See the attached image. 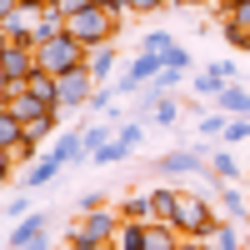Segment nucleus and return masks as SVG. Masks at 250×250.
Wrapping results in <instances>:
<instances>
[{
	"mask_svg": "<svg viewBox=\"0 0 250 250\" xmlns=\"http://www.w3.org/2000/svg\"><path fill=\"white\" fill-rule=\"evenodd\" d=\"M65 35H75L85 50H95V45H110V40L120 35V20L100 5H85V10H75V15H65Z\"/></svg>",
	"mask_w": 250,
	"mask_h": 250,
	"instance_id": "1",
	"label": "nucleus"
},
{
	"mask_svg": "<svg viewBox=\"0 0 250 250\" xmlns=\"http://www.w3.org/2000/svg\"><path fill=\"white\" fill-rule=\"evenodd\" d=\"M170 225L185 235V240H210V230L220 225V215H215V205H210V195H190V190H180V200H175V215H170Z\"/></svg>",
	"mask_w": 250,
	"mask_h": 250,
	"instance_id": "2",
	"label": "nucleus"
},
{
	"mask_svg": "<svg viewBox=\"0 0 250 250\" xmlns=\"http://www.w3.org/2000/svg\"><path fill=\"white\" fill-rule=\"evenodd\" d=\"M5 110L20 115V120H25V130L40 135V140H45V135H60V110L45 105V100H35L30 90H10V95H5Z\"/></svg>",
	"mask_w": 250,
	"mask_h": 250,
	"instance_id": "3",
	"label": "nucleus"
},
{
	"mask_svg": "<svg viewBox=\"0 0 250 250\" xmlns=\"http://www.w3.org/2000/svg\"><path fill=\"white\" fill-rule=\"evenodd\" d=\"M35 50H40V70H50V75H70V70L85 65V55H90L75 35H55V40H45V45H35Z\"/></svg>",
	"mask_w": 250,
	"mask_h": 250,
	"instance_id": "4",
	"label": "nucleus"
},
{
	"mask_svg": "<svg viewBox=\"0 0 250 250\" xmlns=\"http://www.w3.org/2000/svg\"><path fill=\"white\" fill-rule=\"evenodd\" d=\"M40 70V50L35 45H5V60H0V95L25 90V80Z\"/></svg>",
	"mask_w": 250,
	"mask_h": 250,
	"instance_id": "5",
	"label": "nucleus"
},
{
	"mask_svg": "<svg viewBox=\"0 0 250 250\" xmlns=\"http://www.w3.org/2000/svg\"><path fill=\"white\" fill-rule=\"evenodd\" d=\"M60 80V110H85L90 105V95H95V85L100 80L80 65V70H70V75H55Z\"/></svg>",
	"mask_w": 250,
	"mask_h": 250,
	"instance_id": "6",
	"label": "nucleus"
},
{
	"mask_svg": "<svg viewBox=\"0 0 250 250\" xmlns=\"http://www.w3.org/2000/svg\"><path fill=\"white\" fill-rule=\"evenodd\" d=\"M155 170H160L165 180H180V175H205V170H210V160H205L195 145H190V150L180 145V150H165V155L155 160Z\"/></svg>",
	"mask_w": 250,
	"mask_h": 250,
	"instance_id": "7",
	"label": "nucleus"
},
{
	"mask_svg": "<svg viewBox=\"0 0 250 250\" xmlns=\"http://www.w3.org/2000/svg\"><path fill=\"white\" fill-rule=\"evenodd\" d=\"M120 225H125V220H120V210H115V205H95V210H85V215H80V225H75V230H80V235H90V240H105V245H110V240L120 235Z\"/></svg>",
	"mask_w": 250,
	"mask_h": 250,
	"instance_id": "8",
	"label": "nucleus"
},
{
	"mask_svg": "<svg viewBox=\"0 0 250 250\" xmlns=\"http://www.w3.org/2000/svg\"><path fill=\"white\" fill-rule=\"evenodd\" d=\"M35 155H40V135L25 130V140H15V145H5V150H0V170H5V175H20Z\"/></svg>",
	"mask_w": 250,
	"mask_h": 250,
	"instance_id": "9",
	"label": "nucleus"
},
{
	"mask_svg": "<svg viewBox=\"0 0 250 250\" xmlns=\"http://www.w3.org/2000/svg\"><path fill=\"white\" fill-rule=\"evenodd\" d=\"M60 170H65V160H60L55 150H45V155H35L25 170H20V180H25V190H40V185H50Z\"/></svg>",
	"mask_w": 250,
	"mask_h": 250,
	"instance_id": "10",
	"label": "nucleus"
},
{
	"mask_svg": "<svg viewBox=\"0 0 250 250\" xmlns=\"http://www.w3.org/2000/svg\"><path fill=\"white\" fill-rule=\"evenodd\" d=\"M55 35H65V10H55V5H45L35 15V30H30V45H45V40H55Z\"/></svg>",
	"mask_w": 250,
	"mask_h": 250,
	"instance_id": "11",
	"label": "nucleus"
},
{
	"mask_svg": "<svg viewBox=\"0 0 250 250\" xmlns=\"http://www.w3.org/2000/svg\"><path fill=\"white\" fill-rule=\"evenodd\" d=\"M50 150H55L60 160H65V165H85V160H90V150H85V135H80V130H60Z\"/></svg>",
	"mask_w": 250,
	"mask_h": 250,
	"instance_id": "12",
	"label": "nucleus"
},
{
	"mask_svg": "<svg viewBox=\"0 0 250 250\" xmlns=\"http://www.w3.org/2000/svg\"><path fill=\"white\" fill-rule=\"evenodd\" d=\"M115 210H120V220H145L150 225L155 220V200H150V190H135V195H125Z\"/></svg>",
	"mask_w": 250,
	"mask_h": 250,
	"instance_id": "13",
	"label": "nucleus"
},
{
	"mask_svg": "<svg viewBox=\"0 0 250 250\" xmlns=\"http://www.w3.org/2000/svg\"><path fill=\"white\" fill-rule=\"evenodd\" d=\"M160 70H165V55H155V50H140V55L130 60V65H125V75H130L135 85H145V80H155Z\"/></svg>",
	"mask_w": 250,
	"mask_h": 250,
	"instance_id": "14",
	"label": "nucleus"
},
{
	"mask_svg": "<svg viewBox=\"0 0 250 250\" xmlns=\"http://www.w3.org/2000/svg\"><path fill=\"white\" fill-rule=\"evenodd\" d=\"M35 235H45V215H25V220H15V230L5 235V250H25Z\"/></svg>",
	"mask_w": 250,
	"mask_h": 250,
	"instance_id": "15",
	"label": "nucleus"
},
{
	"mask_svg": "<svg viewBox=\"0 0 250 250\" xmlns=\"http://www.w3.org/2000/svg\"><path fill=\"white\" fill-rule=\"evenodd\" d=\"M215 200L225 205V215H230V220H250V200L235 190L230 180H220V185H215Z\"/></svg>",
	"mask_w": 250,
	"mask_h": 250,
	"instance_id": "16",
	"label": "nucleus"
},
{
	"mask_svg": "<svg viewBox=\"0 0 250 250\" xmlns=\"http://www.w3.org/2000/svg\"><path fill=\"white\" fill-rule=\"evenodd\" d=\"M25 90H30L35 100H45V105H55V110H60V80H55L50 70H35V75L25 80Z\"/></svg>",
	"mask_w": 250,
	"mask_h": 250,
	"instance_id": "17",
	"label": "nucleus"
},
{
	"mask_svg": "<svg viewBox=\"0 0 250 250\" xmlns=\"http://www.w3.org/2000/svg\"><path fill=\"white\" fill-rule=\"evenodd\" d=\"M115 60H120V50H115V40H110V45H95V50L85 55V70H90L95 80H110V70H115Z\"/></svg>",
	"mask_w": 250,
	"mask_h": 250,
	"instance_id": "18",
	"label": "nucleus"
},
{
	"mask_svg": "<svg viewBox=\"0 0 250 250\" xmlns=\"http://www.w3.org/2000/svg\"><path fill=\"white\" fill-rule=\"evenodd\" d=\"M215 105H220V115H250V90H240L230 80V85L215 95Z\"/></svg>",
	"mask_w": 250,
	"mask_h": 250,
	"instance_id": "19",
	"label": "nucleus"
},
{
	"mask_svg": "<svg viewBox=\"0 0 250 250\" xmlns=\"http://www.w3.org/2000/svg\"><path fill=\"white\" fill-rule=\"evenodd\" d=\"M115 130H120V120H100V125H85V130H80V135H85V150L95 155L100 145H110V140H115ZM85 165H90V160H85Z\"/></svg>",
	"mask_w": 250,
	"mask_h": 250,
	"instance_id": "20",
	"label": "nucleus"
},
{
	"mask_svg": "<svg viewBox=\"0 0 250 250\" xmlns=\"http://www.w3.org/2000/svg\"><path fill=\"white\" fill-rule=\"evenodd\" d=\"M210 175H215V180H230V185L240 180V160L230 155V145H220V150L210 155Z\"/></svg>",
	"mask_w": 250,
	"mask_h": 250,
	"instance_id": "21",
	"label": "nucleus"
},
{
	"mask_svg": "<svg viewBox=\"0 0 250 250\" xmlns=\"http://www.w3.org/2000/svg\"><path fill=\"white\" fill-rule=\"evenodd\" d=\"M145 235H150V225H145V220H125L120 235H115V250H145Z\"/></svg>",
	"mask_w": 250,
	"mask_h": 250,
	"instance_id": "22",
	"label": "nucleus"
},
{
	"mask_svg": "<svg viewBox=\"0 0 250 250\" xmlns=\"http://www.w3.org/2000/svg\"><path fill=\"white\" fill-rule=\"evenodd\" d=\"M180 245V230L165 220H150V235H145V250H175Z\"/></svg>",
	"mask_w": 250,
	"mask_h": 250,
	"instance_id": "23",
	"label": "nucleus"
},
{
	"mask_svg": "<svg viewBox=\"0 0 250 250\" xmlns=\"http://www.w3.org/2000/svg\"><path fill=\"white\" fill-rule=\"evenodd\" d=\"M145 120H150V125H180V100L175 95H155V105H150Z\"/></svg>",
	"mask_w": 250,
	"mask_h": 250,
	"instance_id": "24",
	"label": "nucleus"
},
{
	"mask_svg": "<svg viewBox=\"0 0 250 250\" xmlns=\"http://www.w3.org/2000/svg\"><path fill=\"white\" fill-rule=\"evenodd\" d=\"M225 85H230V80H225V75H215V70H210V65H205V70H200V75H195V80H190V90H195V95H200V100H215V95H220V90H225Z\"/></svg>",
	"mask_w": 250,
	"mask_h": 250,
	"instance_id": "25",
	"label": "nucleus"
},
{
	"mask_svg": "<svg viewBox=\"0 0 250 250\" xmlns=\"http://www.w3.org/2000/svg\"><path fill=\"white\" fill-rule=\"evenodd\" d=\"M220 35H225V45H230V50H250V30L240 25V20H230V15H220Z\"/></svg>",
	"mask_w": 250,
	"mask_h": 250,
	"instance_id": "26",
	"label": "nucleus"
},
{
	"mask_svg": "<svg viewBox=\"0 0 250 250\" xmlns=\"http://www.w3.org/2000/svg\"><path fill=\"white\" fill-rule=\"evenodd\" d=\"M150 200H155V220H165V225H170V215H175V200H180V190H170V185H155V190H150Z\"/></svg>",
	"mask_w": 250,
	"mask_h": 250,
	"instance_id": "27",
	"label": "nucleus"
},
{
	"mask_svg": "<svg viewBox=\"0 0 250 250\" xmlns=\"http://www.w3.org/2000/svg\"><path fill=\"white\" fill-rule=\"evenodd\" d=\"M210 245H215V250H245V240L235 235V225H230V220H220L215 230H210Z\"/></svg>",
	"mask_w": 250,
	"mask_h": 250,
	"instance_id": "28",
	"label": "nucleus"
},
{
	"mask_svg": "<svg viewBox=\"0 0 250 250\" xmlns=\"http://www.w3.org/2000/svg\"><path fill=\"white\" fill-rule=\"evenodd\" d=\"M115 140H120L125 150L135 155V150H140V140H145V125H140V120H120V130H115Z\"/></svg>",
	"mask_w": 250,
	"mask_h": 250,
	"instance_id": "29",
	"label": "nucleus"
},
{
	"mask_svg": "<svg viewBox=\"0 0 250 250\" xmlns=\"http://www.w3.org/2000/svg\"><path fill=\"white\" fill-rule=\"evenodd\" d=\"M240 140H250V115H230V120H225L220 145H240Z\"/></svg>",
	"mask_w": 250,
	"mask_h": 250,
	"instance_id": "30",
	"label": "nucleus"
},
{
	"mask_svg": "<svg viewBox=\"0 0 250 250\" xmlns=\"http://www.w3.org/2000/svg\"><path fill=\"white\" fill-rule=\"evenodd\" d=\"M180 80H185V70H175V65H165V70H160V75L150 80V85H155L160 95H175V90H180Z\"/></svg>",
	"mask_w": 250,
	"mask_h": 250,
	"instance_id": "31",
	"label": "nucleus"
},
{
	"mask_svg": "<svg viewBox=\"0 0 250 250\" xmlns=\"http://www.w3.org/2000/svg\"><path fill=\"white\" fill-rule=\"evenodd\" d=\"M140 50H155V55H170L175 50V35L170 30H150V35H145V45Z\"/></svg>",
	"mask_w": 250,
	"mask_h": 250,
	"instance_id": "32",
	"label": "nucleus"
},
{
	"mask_svg": "<svg viewBox=\"0 0 250 250\" xmlns=\"http://www.w3.org/2000/svg\"><path fill=\"white\" fill-rule=\"evenodd\" d=\"M225 120H230V115H200V125H195L200 140H220L225 135Z\"/></svg>",
	"mask_w": 250,
	"mask_h": 250,
	"instance_id": "33",
	"label": "nucleus"
},
{
	"mask_svg": "<svg viewBox=\"0 0 250 250\" xmlns=\"http://www.w3.org/2000/svg\"><path fill=\"white\" fill-rule=\"evenodd\" d=\"M125 155H130V150H125L120 140H110V145H100V150L90 155V165H115V160H125Z\"/></svg>",
	"mask_w": 250,
	"mask_h": 250,
	"instance_id": "34",
	"label": "nucleus"
},
{
	"mask_svg": "<svg viewBox=\"0 0 250 250\" xmlns=\"http://www.w3.org/2000/svg\"><path fill=\"white\" fill-rule=\"evenodd\" d=\"M65 250H115V240L105 245V240H90V235H80V230H70V235H65Z\"/></svg>",
	"mask_w": 250,
	"mask_h": 250,
	"instance_id": "35",
	"label": "nucleus"
},
{
	"mask_svg": "<svg viewBox=\"0 0 250 250\" xmlns=\"http://www.w3.org/2000/svg\"><path fill=\"white\" fill-rule=\"evenodd\" d=\"M75 205H80V215H85V210H95V205H110V195H105V190H85Z\"/></svg>",
	"mask_w": 250,
	"mask_h": 250,
	"instance_id": "36",
	"label": "nucleus"
},
{
	"mask_svg": "<svg viewBox=\"0 0 250 250\" xmlns=\"http://www.w3.org/2000/svg\"><path fill=\"white\" fill-rule=\"evenodd\" d=\"M155 10H175V0H135V15H155Z\"/></svg>",
	"mask_w": 250,
	"mask_h": 250,
	"instance_id": "37",
	"label": "nucleus"
},
{
	"mask_svg": "<svg viewBox=\"0 0 250 250\" xmlns=\"http://www.w3.org/2000/svg\"><path fill=\"white\" fill-rule=\"evenodd\" d=\"M165 65H175V70H190V50H185V45H175L170 55H165Z\"/></svg>",
	"mask_w": 250,
	"mask_h": 250,
	"instance_id": "38",
	"label": "nucleus"
},
{
	"mask_svg": "<svg viewBox=\"0 0 250 250\" xmlns=\"http://www.w3.org/2000/svg\"><path fill=\"white\" fill-rule=\"evenodd\" d=\"M100 5H105V10L115 15V20H125V15H130V10H135V0H100Z\"/></svg>",
	"mask_w": 250,
	"mask_h": 250,
	"instance_id": "39",
	"label": "nucleus"
},
{
	"mask_svg": "<svg viewBox=\"0 0 250 250\" xmlns=\"http://www.w3.org/2000/svg\"><path fill=\"white\" fill-rule=\"evenodd\" d=\"M110 90H115V100H120V95H135V90H145V85H135V80H130V75H120V80H115V85H110Z\"/></svg>",
	"mask_w": 250,
	"mask_h": 250,
	"instance_id": "40",
	"label": "nucleus"
},
{
	"mask_svg": "<svg viewBox=\"0 0 250 250\" xmlns=\"http://www.w3.org/2000/svg\"><path fill=\"white\" fill-rule=\"evenodd\" d=\"M5 215H10V220H25V200L10 195V200H5Z\"/></svg>",
	"mask_w": 250,
	"mask_h": 250,
	"instance_id": "41",
	"label": "nucleus"
},
{
	"mask_svg": "<svg viewBox=\"0 0 250 250\" xmlns=\"http://www.w3.org/2000/svg\"><path fill=\"white\" fill-rule=\"evenodd\" d=\"M230 20H240V25L250 30V0H240V5H230Z\"/></svg>",
	"mask_w": 250,
	"mask_h": 250,
	"instance_id": "42",
	"label": "nucleus"
},
{
	"mask_svg": "<svg viewBox=\"0 0 250 250\" xmlns=\"http://www.w3.org/2000/svg\"><path fill=\"white\" fill-rule=\"evenodd\" d=\"M215 0H175V10H210Z\"/></svg>",
	"mask_w": 250,
	"mask_h": 250,
	"instance_id": "43",
	"label": "nucleus"
},
{
	"mask_svg": "<svg viewBox=\"0 0 250 250\" xmlns=\"http://www.w3.org/2000/svg\"><path fill=\"white\" fill-rule=\"evenodd\" d=\"M210 70H215V75H225V80H235V60H215Z\"/></svg>",
	"mask_w": 250,
	"mask_h": 250,
	"instance_id": "44",
	"label": "nucleus"
},
{
	"mask_svg": "<svg viewBox=\"0 0 250 250\" xmlns=\"http://www.w3.org/2000/svg\"><path fill=\"white\" fill-rule=\"evenodd\" d=\"M230 5H240V0H215L210 10H215V15H230Z\"/></svg>",
	"mask_w": 250,
	"mask_h": 250,
	"instance_id": "45",
	"label": "nucleus"
},
{
	"mask_svg": "<svg viewBox=\"0 0 250 250\" xmlns=\"http://www.w3.org/2000/svg\"><path fill=\"white\" fill-rule=\"evenodd\" d=\"M25 250H50V240H45V235H35V240H30Z\"/></svg>",
	"mask_w": 250,
	"mask_h": 250,
	"instance_id": "46",
	"label": "nucleus"
},
{
	"mask_svg": "<svg viewBox=\"0 0 250 250\" xmlns=\"http://www.w3.org/2000/svg\"><path fill=\"white\" fill-rule=\"evenodd\" d=\"M20 5H30V10H40V5H50V0H20Z\"/></svg>",
	"mask_w": 250,
	"mask_h": 250,
	"instance_id": "47",
	"label": "nucleus"
},
{
	"mask_svg": "<svg viewBox=\"0 0 250 250\" xmlns=\"http://www.w3.org/2000/svg\"><path fill=\"white\" fill-rule=\"evenodd\" d=\"M245 250H250V240H245Z\"/></svg>",
	"mask_w": 250,
	"mask_h": 250,
	"instance_id": "48",
	"label": "nucleus"
},
{
	"mask_svg": "<svg viewBox=\"0 0 250 250\" xmlns=\"http://www.w3.org/2000/svg\"><path fill=\"white\" fill-rule=\"evenodd\" d=\"M245 180H250V175H245Z\"/></svg>",
	"mask_w": 250,
	"mask_h": 250,
	"instance_id": "49",
	"label": "nucleus"
}]
</instances>
